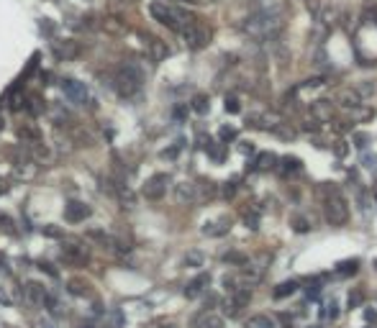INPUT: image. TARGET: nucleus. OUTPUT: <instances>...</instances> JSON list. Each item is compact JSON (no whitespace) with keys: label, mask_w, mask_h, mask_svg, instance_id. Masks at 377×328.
<instances>
[{"label":"nucleus","mask_w":377,"mask_h":328,"mask_svg":"<svg viewBox=\"0 0 377 328\" xmlns=\"http://www.w3.org/2000/svg\"><path fill=\"white\" fill-rule=\"evenodd\" d=\"M318 195H321V203H323V218H326L331 226H344L349 221V205H346V197L341 195V190L334 182H321Z\"/></svg>","instance_id":"obj_1"},{"label":"nucleus","mask_w":377,"mask_h":328,"mask_svg":"<svg viewBox=\"0 0 377 328\" xmlns=\"http://www.w3.org/2000/svg\"><path fill=\"white\" fill-rule=\"evenodd\" d=\"M111 85L118 90L121 98H133L144 85V72H141V67L136 65V62H123V65L115 69Z\"/></svg>","instance_id":"obj_2"},{"label":"nucleus","mask_w":377,"mask_h":328,"mask_svg":"<svg viewBox=\"0 0 377 328\" xmlns=\"http://www.w3.org/2000/svg\"><path fill=\"white\" fill-rule=\"evenodd\" d=\"M277 13H275V8H264V11H259V13H251L244 23H241V31L249 33V36H254V39H259V36H267V33H272L277 29Z\"/></svg>","instance_id":"obj_3"},{"label":"nucleus","mask_w":377,"mask_h":328,"mask_svg":"<svg viewBox=\"0 0 377 328\" xmlns=\"http://www.w3.org/2000/svg\"><path fill=\"white\" fill-rule=\"evenodd\" d=\"M180 36H182L185 47L187 49H205L211 44V29L203 23H197L195 18L193 21H187L182 29H180Z\"/></svg>","instance_id":"obj_4"},{"label":"nucleus","mask_w":377,"mask_h":328,"mask_svg":"<svg viewBox=\"0 0 377 328\" xmlns=\"http://www.w3.org/2000/svg\"><path fill=\"white\" fill-rule=\"evenodd\" d=\"M59 259L69 264V267H85V264L90 262V249L82 244H75V241H69L62 246V251H59Z\"/></svg>","instance_id":"obj_5"},{"label":"nucleus","mask_w":377,"mask_h":328,"mask_svg":"<svg viewBox=\"0 0 377 328\" xmlns=\"http://www.w3.org/2000/svg\"><path fill=\"white\" fill-rule=\"evenodd\" d=\"M167 185H169V175H164V172H159V175H151L147 182H144L141 187V195L147 200H162L167 193Z\"/></svg>","instance_id":"obj_6"},{"label":"nucleus","mask_w":377,"mask_h":328,"mask_svg":"<svg viewBox=\"0 0 377 328\" xmlns=\"http://www.w3.org/2000/svg\"><path fill=\"white\" fill-rule=\"evenodd\" d=\"M62 93L67 95V100H72L75 105H85L87 103V87H85V82H77V80H62Z\"/></svg>","instance_id":"obj_7"},{"label":"nucleus","mask_w":377,"mask_h":328,"mask_svg":"<svg viewBox=\"0 0 377 328\" xmlns=\"http://www.w3.org/2000/svg\"><path fill=\"white\" fill-rule=\"evenodd\" d=\"M49 295V290H47V285L44 282H39V279H29L23 285V300L29 305H33V308H39V305H44V297Z\"/></svg>","instance_id":"obj_8"},{"label":"nucleus","mask_w":377,"mask_h":328,"mask_svg":"<svg viewBox=\"0 0 377 328\" xmlns=\"http://www.w3.org/2000/svg\"><path fill=\"white\" fill-rule=\"evenodd\" d=\"M90 215H93V208L87 203H82V200H69L65 205V221L67 223H82Z\"/></svg>","instance_id":"obj_9"},{"label":"nucleus","mask_w":377,"mask_h":328,"mask_svg":"<svg viewBox=\"0 0 377 328\" xmlns=\"http://www.w3.org/2000/svg\"><path fill=\"white\" fill-rule=\"evenodd\" d=\"M208 287H211V275H208V272H200V275H197L195 279L187 282V287H185V297H187V300H195V297H200Z\"/></svg>","instance_id":"obj_10"},{"label":"nucleus","mask_w":377,"mask_h":328,"mask_svg":"<svg viewBox=\"0 0 377 328\" xmlns=\"http://www.w3.org/2000/svg\"><path fill=\"white\" fill-rule=\"evenodd\" d=\"M190 328H226V321H223V315H213L208 311H203V313L193 315Z\"/></svg>","instance_id":"obj_11"},{"label":"nucleus","mask_w":377,"mask_h":328,"mask_svg":"<svg viewBox=\"0 0 377 328\" xmlns=\"http://www.w3.org/2000/svg\"><path fill=\"white\" fill-rule=\"evenodd\" d=\"M175 200L180 205H193L197 200V190L193 182H177L175 185Z\"/></svg>","instance_id":"obj_12"},{"label":"nucleus","mask_w":377,"mask_h":328,"mask_svg":"<svg viewBox=\"0 0 377 328\" xmlns=\"http://www.w3.org/2000/svg\"><path fill=\"white\" fill-rule=\"evenodd\" d=\"M54 54H57V59H77L80 57V44L72 41V39H65V41H57L54 44Z\"/></svg>","instance_id":"obj_13"},{"label":"nucleus","mask_w":377,"mask_h":328,"mask_svg":"<svg viewBox=\"0 0 377 328\" xmlns=\"http://www.w3.org/2000/svg\"><path fill=\"white\" fill-rule=\"evenodd\" d=\"M229 231H231V221H229V218H218V221H211V223L203 226V233L213 236V239H215V236H226Z\"/></svg>","instance_id":"obj_14"},{"label":"nucleus","mask_w":377,"mask_h":328,"mask_svg":"<svg viewBox=\"0 0 377 328\" xmlns=\"http://www.w3.org/2000/svg\"><path fill=\"white\" fill-rule=\"evenodd\" d=\"M336 103H339L341 108H346V111H352V108L362 105V98H359L357 90H341V93L336 95Z\"/></svg>","instance_id":"obj_15"},{"label":"nucleus","mask_w":377,"mask_h":328,"mask_svg":"<svg viewBox=\"0 0 377 328\" xmlns=\"http://www.w3.org/2000/svg\"><path fill=\"white\" fill-rule=\"evenodd\" d=\"M277 164V157L272 151H259L257 157H254V164H251V169H259V172H267V169H272Z\"/></svg>","instance_id":"obj_16"},{"label":"nucleus","mask_w":377,"mask_h":328,"mask_svg":"<svg viewBox=\"0 0 377 328\" xmlns=\"http://www.w3.org/2000/svg\"><path fill=\"white\" fill-rule=\"evenodd\" d=\"M85 236H87L90 241H98V244L103 246V249H113V236H111V233H105L103 229H87Z\"/></svg>","instance_id":"obj_17"},{"label":"nucleus","mask_w":377,"mask_h":328,"mask_svg":"<svg viewBox=\"0 0 377 328\" xmlns=\"http://www.w3.org/2000/svg\"><path fill=\"white\" fill-rule=\"evenodd\" d=\"M23 108L29 111V115H41L44 111H47V100H41V95H29L26 98V103H23Z\"/></svg>","instance_id":"obj_18"},{"label":"nucleus","mask_w":377,"mask_h":328,"mask_svg":"<svg viewBox=\"0 0 377 328\" xmlns=\"http://www.w3.org/2000/svg\"><path fill=\"white\" fill-rule=\"evenodd\" d=\"M67 293H69V295H75V297H87V295H90V285H87L85 279L75 277V279H69V282H67Z\"/></svg>","instance_id":"obj_19"},{"label":"nucleus","mask_w":377,"mask_h":328,"mask_svg":"<svg viewBox=\"0 0 377 328\" xmlns=\"http://www.w3.org/2000/svg\"><path fill=\"white\" fill-rule=\"evenodd\" d=\"M313 115L321 118V123L328 121V118L334 115V105H331V100H316V103H313Z\"/></svg>","instance_id":"obj_20"},{"label":"nucleus","mask_w":377,"mask_h":328,"mask_svg":"<svg viewBox=\"0 0 377 328\" xmlns=\"http://www.w3.org/2000/svg\"><path fill=\"white\" fill-rule=\"evenodd\" d=\"M149 54H151V62H162V59H167V44L164 41H159V39H151L149 41Z\"/></svg>","instance_id":"obj_21"},{"label":"nucleus","mask_w":377,"mask_h":328,"mask_svg":"<svg viewBox=\"0 0 377 328\" xmlns=\"http://www.w3.org/2000/svg\"><path fill=\"white\" fill-rule=\"evenodd\" d=\"M298 287H300V282L287 279V282H282V285H277V287H275V293H272V295H275V300H282V297H290Z\"/></svg>","instance_id":"obj_22"},{"label":"nucleus","mask_w":377,"mask_h":328,"mask_svg":"<svg viewBox=\"0 0 377 328\" xmlns=\"http://www.w3.org/2000/svg\"><path fill=\"white\" fill-rule=\"evenodd\" d=\"M277 164H280V169L285 172V175H295V172L303 169V162H300L298 157H282Z\"/></svg>","instance_id":"obj_23"},{"label":"nucleus","mask_w":377,"mask_h":328,"mask_svg":"<svg viewBox=\"0 0 377 328\" xmlns=\"http://www.w3.org/2000/svg\"><path fill=\"white\" fill-rule=\"evenodd\" d=\"M357 269H359V262L357 259H346V262H339L336 264V275L339 277H352V275H357Z\"/></svg>","instance_id":"obj_24"},{"label":"nucleus","mask_w":377,"mask_h":328,"mask_svg":"<svg viewBox=\"0 0 377 328\" xmlns=\"http://www.w3.org/2000/svg\"><path fill=\"white\" fill-rule=\"evenodd\" d=\"M18 136H21L23 141H29V144H41V133H39V129H33V126H21V129H18Z\"/></svg>","instance_id":"obj_25"},{"label":"nucleus","mask_w":377,"mask_h":328,"mask_svg":"<svg viewBox=\"0 0 377 328\" xmlns=\"http://www.w3.org/2000/svg\"><path fill=\"white\" fill-rule=\"evenodd\" d=\"M241 311H244V305H241L236 297H231V295H229V300L223 303V315H226V318H236Z\"/></svg>","instance_id":"obj_26"},{"label":"nucleus","mask_w":377,"mask_h":328,"mask_svg":"<svg viewBox=\"0 0 377 328\" xmlns=\"http://www.w3.org/2000/svg\"><path fill=\"white\" fill-rule=\"evenodd\" d=\"M205 154H208L213 162H223V159H226V149H223V144H221V141H218V144L211 141L208 147H205Z\"/></svg>","instance_id":"obj_27"},{"label":"nucleus","mask_w":377,"mask_h":328,"mask_svg":"<svg viewBox=\"0 0 377 328\" xmlns=\"http://www.w3.org/2000/svg\"><path fill=\"white\" fill-rule=\"evenodd\" d=\"M244 328H275V323L267 315H251L244 321Z\"/></svg>","instance_id":"obj_28"},{"label":"nucleus","mask_w":377,"mask_h":328,"mask_svg":"<svg viewBox=\"0 0 377 328\" xmlns=\"http://www.w3.org/2000/svg\"><path fill=\"white\" fill-rule=\"evenodd\" d=\"M190 108L197 113V115H205L211 111V103H208V95H195L193 98V103H190Z\"/></svg>","instance_id":"obj_29"},{"label":"nucleus","mask_w":377,"mask_h":328,"mask_svg":"<svg viewBox=\"0 0 377 328\" xmlns=\"http://www.w3.org/2000/svg\"><path fill=\"white\" fill-rule=\"evenodd\" d=\"M44 308H47L49 315H54V318H62V315H65V311H62V305H59V300L54 297V295H47V297H44Z\"/></svg>","instance_id":"obj_30"},{"label":"nucleus","mask_w":377,"mask_h":328,"mask_svg":"<svg viewBox=\"0 0 377 328\" xmlns=\"http://www.w3.org/2000/svg\"><path fill=\"white\" fill-rule=\"evenodd\" d=\"M244 223H246V229H251V231H257L259 229V221H262V218H259V211H254V208H249V211H244Z\"/></svg>","instance_id":"obj_31"},{"label":"nucleus","mask_w":377,"mask_h":328,"mask_svg":"<svg viewBox=\"0 0 377 328\" xmlns=\"http://www.w3.org/2000/svg\"><path fill=\"white\" fill-rule=\"evenodd\" d=\"M269 131H272V133L277 136V139H285V141H293V139H295V131H293V129H287L285 123H280V126H272V129H269Z\"/></svg>","instance_id":"obj_32"},{"label":"nucleus","mask_w":377,"mask_h":328,"mask_svg":"<svg viewBox=\"0 0 377 328\" xmlns=\"http://www.w3.org/2000/svg\"><path fill=\"white\" fill-rule=\"evenodd\" d=\"M41 236L44 239H62V226H54V223L41 226Z\"/></svg>","instance_id":"obj_33"},{"label":"nucleus","mask_w":377,"mask_h":328,"mask_svg":"<svg viewBox=\"0 0 377 328\" xmlns=\"http://www.w3.org/2000/svg\"><path fill=\"white\" fill-rule=\"evenodd\" d=\"M0 231L8 233V236H16V223L11 221V215H3V213H0Z\"/></svg>","instance_id":"obj_34"},{"label":"nucleus","mask_w":377,"mask_h":328,"mask_svg":"<svg viewBox=\"0 0 377 328\" xmlns=\"http://www.w3.org/2000/svg\"><path fill=\"white\" fill-rule=\"evenodd\" d=\"M362 18H364V21H370V23H377V5L375 3H367L364 11H362Z\"/></svg>","instance_id":"obj_35"},{"label":"nucleus","mask_w":377,"mask_h":328,"mask_svg":"<svg viewBox=\"0 0 377 328\" xmlns=\"http://www.w3.org/2000/svg\"><path fill=\"white\" fill-rule=\"evenodd\" d=\"M185 264H187V267H200V264H203V254L200 251H187Z\"/></svg>","instance_id":"obj_36"},{"label":"nucleus","mask_w":377,"mask_h":328,"mask_svg":"<svg viewBox=\"0 0 377 328\" xmlns=\"http://www.w3.org/2000/svg\"><path fill=\"white\" fill-rule=\"evenodd\" d=\"M182 139H180L177 144H175V147H169V149H164V151H162V159H175L177 157V154H180V149H182Z\"/></svg>","instance_id":"obj_37"},{"label":"nucleus","mask_w":377,"mask_h":328,"mask_svg":"<svg viewBox=\"0 0 377 328\" xmlns=\"http://www.w3.org/2000/svg\"><path fill=\"white\" fill-rule=\"evenodd\" d=\"M293 229L295 231H298V233H305V231H308L311 229V226H308V221H305V218H298V215H293Z\"/></svg>","instance_id":"obj_38"},{"label":"nucleus","mask_w":377,"mask_h":328,"mask_svg":"<svg viewBox=\"0 0 377 328\" xmlns=\"http://www.w3.org/2000/svg\"><path fill=\"white\" fill-rule=\"evenodd\" d=\"M236 187H239V185H236V180H231V182H226V185L221 187V195L229 200V197H233V195H236Z\"/></svg>","instance_id":"obj_39"},{"label":"nucleus","mask_w":377,"mask_h":328,"mask_svg":"<svg viewBox=\"0 0 377 328\" xmlns=\"http://www.w3.org/2000/svg\"><path fill=\"white\" fill-rule=\"evenodd\" d=\"M239 111H241V103H239V98L229 95V98H226V113H239Z\"/></svg>","instance_id":"obj_40"},{"label":"nucleus","mask_w":377,"mask_h":328,"mask_svg":"<svg viewBox=\"0 0 377 328\" xmlns=\"http://www.w3.org/2000/svg\"><path fill=\"white\" fill-rule=\"evenodd\" d=\"M359 300H362V290H352V293H349V300H346V308H357Z\"/></svg>","instance_id":"obj_41"},{"label":"nucleus","mask_w":377,"mask_h":328,"mask_svg":"<svg viewBox=\"0 0 377 328\" xmlns=\"http://www.w3.org/2000/svg\"><path fill=\"white\" fill-rule=\"evenodd\" d=\"M218 136H221V141H233L236 139V131H233L231 126H223V129L218 131Z\"/></svg>","instance_id":"obj_42"},{"label":"nucleus","mask_w":377,"mask_h":328,"mask_svg":"<svg viewBox=\"0 0 377 328\" xmlns=\"http://www.w3.org/2000/svg\"><path fill=\"white\" fill-rule=\"evenodd\" d=\"M321 129V123H318V118H308V121L303 123V131H308V133H316Z\"/></svg>","instance_id":"obj_43"},{"label":"nucleus","mask_w":377,"mask_h":328,"mask_svg":"<svg viewBox=\"0 0 377 328\" xmlns=\"http://www.w3.org/2000/svg\"><path fill=\"white\" fill-rule=\"evenodd\" d=\"M334 154H336L339 159H344L346 154H349V147H346V141H344V139H341V141H336V147H334Z\"/></svg>","instance_id":"obj_44"},{"label":"nucleus","mask_w":377,"mask_h":328,"mask_svg":"<svg viewBox=\"0 0 377 328\" xmlns=\"http://www.w3.org/2000/svg\"><path fill=\"white\" fill-rule=\"evenodd\" d=\"M39 269H41V272H47V275H49V277H59V272H57V269H54V267H51V264H49V262H39Z\"/></svg>","instance_id":"obj_45"},{"label":"nucleus","mask_w":377,"mask_h":328,"mask_svg":"<svg viewBox=\"0 0 377 328\" xmlns=\"http://www.w3.org/2000/svg\"><path fill=\"white\" fill-rule=\"evenodd\" d=\"M239 151H241V154H246V157H249V154H254V147H251L249 141H241V144H239Z\"/></svg>","instance_id":"obj_46"},{"label":"nucleus","mask_w":377,"mask_h":328,"mask_svg":"<svg viewBox=\"0 0 377 328\" xmlns=\"http://www.w3.org/2000/svg\"><path fill=\"white\" fill-rule=\"evenodd\" d=\"M354 141H357V147H359V149H364L370 139H367V133H357V136H354Z\"/></svg>","instance_id":"obj_47"},{"label":"nucleus","mask_w":377,"mask_h":328,"mask_svg":"<svg viewBox=\"0 0 377 328\" xmlns=\"http://www.w3.org/2000/svg\"><path fill=\"white\" fill-rule=\"evenodd\" d=\"M364 321H367V323H375V321H377V311L367 308V311H364Z\"/></svg>","instance_id":"obj_48"},{"label":"nucleus","mask_w":377,"mask_h":328,"mask_svg":"<svg viewBox=\"0 0 377 328\" xmlns=\"http://www.w3.org/2000/svg\"><path fill=\"white\" fill-rule=\"evenodd\" d=\"M226 262H233V264H244L246 259L241 257V254H226Z\"/></svg>","instance_id":"obj_49"},{"label":"nucleus","mask_w":377,"mask_h":328,"mask_svg":"<svg viewBox=\"0 0 377 328\" xmlns=\"http://www.w3.org/2000/svg\"><path fill=\"white\" fill-rule=\"evenodd\" d=\"M0 303H3V305H13V300H11V295H8L5 290H0Z\"/></svg>","instance_id":"obj_50"},{"label":"nucleus","mask_w":377,"mask_h":328,"mask_svg":"<svg viewBox=\"0 0 377 328\" xmlns=\"http://www.w3.org/2000/svg\"><path fill=\"white\" fill-rule=\"evenodd\" d=\"M175 118H177V121H182V118H185V108H182V105L175 108Z\"/></svg>","instance_id":"obj_51"},{"label":"nucleus","mask_w":377,"mask_h":328,"mask_svg":"<svg viewBox=\"0 0 377 328\" xmlns=\"http://www.w3.org/2000/svg\"><path fill=\"white\" fill-rule=\"evenodd\" d=\"M41 328H54V323L51 321H41Z\"/></svg>","instance_id":"obj_52"},{"label":"nucleus","mask_w":377,"mask_h":328,"mask_svg":"<svg viewBox=\"0 0 377 328\" xmlns=\"http://www.w3.org/2000/svg\"><path fill=\"white\" fill-rule=\"evenodd\" d=\"M3 193H8V185H3V182H0V195Z\"/></svg>","instance_id":"obj_53"},{"label":"nucleus","mask_w":377,"mask_h":328,"mask_svg":"<svg viewBox=\"0 0 377 328\" xmlns=\"http://www.w3.org/2000/svg\"><path fill=\"white\" fill-rule=\"evenodd\" d=\"M80 328H95L93 323H82V326H80Z\"/></svg>","instance_id":"obj_54"},{"label":"nucleus","mask_w":377,"mask_h":328,"mask_svg":"<svg viewBox=\"0 0 377 328\" xmlns=\"http://www.w3.org/2000/svg\"><path fill=\"white\" fill-rule=\"evenodd\" d=\"M185 3H195V0H185Z\"/></svg>","instance_id":"obj_55"},{"label":"nucleus","mask_w":377,"mask_h":328,"mask_svg":"<svg viewBox=\"0 0 377 328\" xmlns=\"http://www.w3.org/2000/svg\"><path fill=\"white\" fill-rule=\"evenodd\" d=\"M3 328H13V326H3Z\"/></svg>","instance_id":"obj_56"},{"label":"nucleus","mask_w":377,"mask_h":328,"mask_svg":"<svg viewBox=\"0 0 377 328\" xmlns=\"http://www.w3.org/2000/svg\"><path fill=\"white\" fill-rule=\"evenodd\" d=\"M367 328H372V326H367Z\"/></svg>","instance_id":"obj_57"}]
</instances>
